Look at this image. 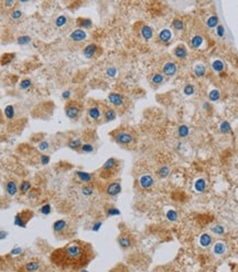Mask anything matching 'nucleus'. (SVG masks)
Instances as JSON below:
<instances>
[{"instance_id": "11", "label": "nucleus", "mask_w": 238, "mask_h": 272, "mask_svg": "<svg viewBox=\"0 0 238 272\" xmlns=\"http://www.w3.org/2000/svg\"><path fill=\"white\" fill-rule=\"evenodd\" d=\"M108 101L115 107H122L125 105V96L120 93L111 92L108 94Z\"/></svg>"}, {"instance_id": "22", "label": "nucleus", "mask_w": 238, "mask_h": 272, "mask_svg": "<svg viewBox=\"0 0 238 272\" xmlns=\"http://www.w3.org/2000/svg\"><path fill=\"white\" fill-rule=\"evenodd\" d=\"M76 24L80 29H91L93 27V21L89 18H84V17H80L76 19Z\"/></svg>"}, {"instance_id": "21", "label": "nucleus", "mask_w": 238, "mask_h": 272, "mask_svg": "<svg viewBox=\"0 0 238 272\" xmlns=\"http://www.w3.org/2000/svg\"><path fill=\"white\" fill-rule=\"evenodd\" d=\"M19 192V186H18V182L13 179H10L6 182V193H7L9 196L13 197L18 194Z\"/></svg>"}, {"instance_id": "14", "label": "nucleus", "mask_w": 238, "mask_h": 272, "mask_svg": "<svg viewBox=\"0 0 238 272\" xmlns=\"http://www.w3.org/2000/svg\"><path fill=\"white\" fill-rule=\"evenodd\" d=\"M87 116L88 118H91L92 121H99L103 116V111H101V108H99L98 105H92L91 107H88L87 110Z\"/></svg>"}, {"instance_id": "64", "label": "nucleus", "mask_w": 238, "mask_h": 272, "mask_svg": "<svg viewBox=\"0 0 238 272\" xmlns=\"http://www.w3.org/2000/svg\"><path fill=\"white\" fill-rule=\"evenodd\" d=\"M52 272H57V271H52Z\"/></svg>"}, {"instance_id": "41", "label": "nucleus", "mask_w": 238, "mask_h": 272, "mask_svg": "<svg viewBox=\"0 0 238 272\" xmlns=\"http://www.w3.org/2000/svg\"><path fill=\"white\" fill-rule=\"evenodd\" d=\"M172 27L175 31H182L184 29L183 20L180 18H174L173 21H172Z\"/></svg>"}, {"instance_id": "12", "label": "nucleus", "mask_w": 238, "mask_h": 272, "mask_svg": "<svg viewBox=\"0 0 238 272\" xmlns=\"http://www.w3.org/2000/svg\"><path fill=\"white\" fill-rule=\"evenodd\" d=\"M42 268V263L38 259H32V260H29L28 262H25V264L23 265V270L24 272H39Z\"/></svg>"}, {"instance_id": "15", "label": "nucleus", "mask_w": 238, "mask_h": 272, "mask_svg": "<svg viewBox=\"0 0 238 272\" xmlns=\"http://www.w3.org/2000/svg\"><path fill=\"white\" fill-rule=\"evenodd\" d=\"M98 50H99V48L96 43H89L83 49V56L86 59H93L96 56V53L98 52Z\"/></svg>"}, {"instance_id": "1", "label": "nucleus", "mask_w": 238, "mask_h": 272, "mask_svg": "<svg viewBox=\"0 0 238 272\" xmlns=\"http://www.w3.org/2000/svg\"><path fill=\"white\" fill-rule=\"evenodd\" d=\"M94 256V250L91 244L80 240H74L64 247L55 249L51 253L50 260L61 270L80 271L93 260Z\"/></svg>"}, {"instance_id": "40", "label": "nucleus", "mask_w": 238, "mask_h": 272, "mask_svg": "<svg viewBox=\"0 0 238 272\" xmlns=\"http://www.w3.org/2000/svg\"><path fill=\"white\" fill-rule=\"evenodd\" d=\"M165 218H167L169 221L175 222V221H178V212H176V210L169 209L165 212Z\"/></svg>"}, {"instance_id": "55", "label": "nucleus", "mask_w": 238, "mask_h": 272, "mask_svg": "<svg viewBox=\"0 0 238 272\" xmlns=\"http://www.w3.org/2000/svg\"><path fill=\"white\" fill-rule=\"evenodd\" d=\"M101 226H103V221H101V220H96V221L92 225L91 229H92V231H94V232H97V231L101 230Z\"/></svg>"}, {"instance_id": "24", "label": "nucleus", "mask_w": 238, "mask_h": 272, "mask_svg": "<svg viewBox=\"0 0 238 272\" xmlns=\"http://www.w3.org/2000/svg\"><path fill=\"white\" fill-rule=\"evenodd\" d=\"M204 42H205V40H204V38L202 37L201 35H193V37L191 38V40H190L191 46H192V49H195V50L201 48V46L204 44Z\"/></svg>"}, {"instance_id": "29", "label": "nucleus", "mask_w": 238, "mask_h": 272, "mask_svg": "<svg viewBox=\"0 0 238 272\" xmlns=\"http://www.w3.org/2000/svg\"><path fill=\"white\" fill-rule=\"evenodd\" d=\"M171 174V167L168 166V165H162L157 169V176L161 179H164V178L169 177V175Z\"/></svg>"}, {"instance_id": "34", "label": "nucleus", "mask_w": 238, "mask_h": 272, "mask_svg": "<svg viewBox=\"0 0 238 272\" xmlns=\"http://www.w3.org/2000/svg\"><path fill=\"white\" fill-rule=\"evenodd\" d=\"M120 210L118 209L117 207L112 205H108L105 207V215L107 217H116V216H120Z\"/></svg>"}, {"instance_id": "51", "label": "nucleus", "mask_w": 238, "mask_h": 272, "mask_svg": "<svg viewBox=\"0 0 238 272\" xmlns=\"http://www.w3.org/2000/svg\"><path fill=\"white\" fill-rule=\"evenodd\" d=\"M183 93H184V95H186V96H192V95L195 93L194 85H193V84H186V85L183 88Z\"/></svg>"}, {"instance_id": "28", "label": "nucleus", "mask_w": 238, "mask_h": 272, "mask_svg": "<svg viewBox=\"0 0 238 272\" xmlns=\"http://www.w3.org/2000/svg\"><path fill=\"white\" fill-rule=\"evenodd\" d=\"M82 145H83V141H82V139H80V137L71 139L66 143L67 147L71 148V150H80V147H82Z\"/></svg>"}, {"instance_id": "63", "label": "nucleus", "mask_w": 238, "mask_h": 272, "mask_svg": "<svg viewBox=\"0 0 238 272\" xmlns=\"http://www.w3.org/2000/svg\"><path fill=\"white\" fill-rule=\"evenodd\" d=\"M156 272H159L158 270H156ZM163 272H169V271H163ZM170 272H178V271H170Z\"/></svg>"}, {"instance_id": "2", "label": "nucleus", "mask_w": 238, "mask_h": 272, "mask_svg": "<svg viewBox=\"0 0 238 272\" xmlns=\"http://www.w3.org/2000/svg\"><path fill=\"white\" fill-rule=\"evenodd\" d=\"M118 166H119L118 159L115 158V157H110V158H108L103 164V166H101V174H99V176H101V178H105V179H108V178L112 177L115 174V171H116V168Z\"/></svg>"}, {"instance_id": "25", "label": "nucleus", "mask_w": 238, "mask_h": 272, "mask_svg": "<svg viewBox=\"0 0 238 272\" xmlns=\"http://www.w3.org/2000/svg\"><path fill=\"white\" fill-rule=\"evenodd\" d=\"M206 188H207V182H206V180L204 179V178H202V177L197 178L194 182V190L199 193V194L204 193L206 190Z\"/></svg>"}, {"instance_id": "42", "label": "nucleus", "mask_w": 238, "mask_h": 272, "mask_svg": "<svg viewBox=\"0 0 238 272\" xmlns=\"http://www.w3.org/2000/svg\"><path fill=\"white\" fill-rule=\"evenodd\" d=\"M211 231L216 236H223L225 233V227L223 226V225H220V224L214 225V226H212Z\"/></svg>"}, {"instance_id": "47", "label": "nucleus", "mask_w": 238, "mask_h": 272, "mask_svg": "<svg viewBox=\"0 0 238 272\" xmlns=\"http://www.w3.org/2000/svg\"><path fill=\"white\" fill-rule=\"evenodd\" d=\"M230 131H231L230 124H229L227 121H223V122L220 124V132L222 134H228Z\"/></svg>"}, {"instance_id": "39", "label": "nucleus", "mask_w": 238, "mask_h": 272, "mask_svg": "<svg viewBox=\"0 0 238 272\" xmlns=\"http://www.w3.org/2000/svg\"><path fill=\"white\" fill-rule=\"evenodd\" d=\"M31 41H32V38L28 35H20V37H18L16 40V42L19 44V46H28V44L31 43Z\"/></svg>"}, {"instance_id": "44", "label": "nucleus", "mask_w": 238, "mask_h": 272, "mask_svg": "<svg viewBox=\"0 0 238 272\" xmlns=\"http://www.w3.org/2000/svg\"><path fill=\"white\" fill-rule=\"evenodd\" d=\"M80 150L83 153V154H91V153H93L95 150V146L91 143H85L82 145V147H80Z\"/></svg>"}, {"instance_id": "57", "label": "nucleus", "mask_w": 238, "mask_h": 272, "mask_svg": "<svg viewBox=\"0 0 238 272\" xmlns=\"http://www.w3.org/2000/svg\"><path fill=\"white\" fill-rule=\"evenodd\" d=\"M215 29H216V35H217V37H220V38L224 37V35H225V28H224V25H223V24H218Z\"/></svg>"}, {"instance_id": "20", "label": "nucleus", "mask_w": 238, "mask_h": 272, "mask_svg": "<svg viewBox=\"0 0 238 272\" xmlns=\"http://www.w3.org/2000/svg\"><path fill=\"white\" fill-rule=\"evenodd\" d=\"M117 117V112L115 108L110 107V106H106L103 111V118L106 123H109L115 121Z\"/></svg>"}, {"instance_id": "18", "label": "nucleus", "mask_w": 238, "mask_h": 272, "mask_svg": "<svg viewBox=\"0 0 238 272\" xmlns=\"http://www.w3.org/2000/svg\"><path fill=\"white\" fill-rule=\"evenodd\" d=\"M86 38H87L86 31L80 28L73 30L71 32V35H70V39L74 42H82V41H84V40H86Z\"/></svg>"}, {"instance_id": "35", "label": "nucleus", "mask_w": 238, "mask_h": 272, "mask_svg": "<svg viewBox=\"0 0 238 272\" xmlns=\"http://www.w3.org/2000/svg\"><path fill=\"white\" fill-rule=\"evenodd\" d=\"M191 131H190V127L189 125L186 124H181L180 126L178 127V135L181 137V139H185L190 135Z\"/></svg>"}, {"instance_id": "56", "label": "nucleus", "mask_w": 238, "mask_h": 272, "mask_svg": "<svg viewBox=\"0 0 238 272\" xmlns=\"http://www.w3.org/2000/svg\"><path fill=\"white\" fill-rule=\"evenodd\" d=\"M22 252H23V249L21 247H14L13 249L10 251L9 254L11 257H18V256H20V254H22Z\"/></svg>"}, {"instance_id": "45", "label": "nucleus", "mask_w": 238, "mask_h": 272, "mask_svg": "<svg viewBox=\"0 0 238 272\" xmlns=\"http://www.w3.org/2000/svg\"><path fill=\"white\" fill-rule=\"evenodd\" d=\"M39 212H40V214H42V215H44V216H49V215L52 212V206H51L49 203L43 204V205L40 207Z\"/></svg>"}, {"instance_id": "62", "label": "nucleus", "mask_w": 238, "mask_h": 272, "mask_svg": "<svg viewBox=\"0 0 238 272\" xmlns=\"http://www.w3.org/2000/svg\"><path fill=\"white\" fill-rule=\"evenodd\" d=\"M78 272H89V271H88V270H86V269H85V268H84V269L80 270V271H78Z\"/></svg>"}, {"instance_id": "61", "label": "nucleus", "mask_w": 238, "mask_h": 272, "mask_svg": "<svg viewBox=\"0 0 238 272\" xmlns=\"http://www.w3.org/2000/svg\"><path fill=\"white\" fill-rule=\"evenodd\" d=\"M203 108L205 110V111H208V110L211 108V104L208 103V102H205V103L203 104Z\"/></svg>"}, {"instance_id": "48", "label": "nucleus", "mask_w": 238, "mask_h": 272, "mask_svg": "<svg viewBox=\"0 0 238 272\" xmlns=\"http://www.w3.org/2000/svg\"><path fill=\"white\" fill-rule=\"evenodd\" d=\"M9 16L12 20H19V19H21L23 17V11L20 9H18V8H17V9H12Z\"/></svg>"}, {"instance_id": "58", "label": "nucleus", "mask_w": 238, "mask_h": 272, "mask_svg": "<svg viewBox=\"0 0 238 272\" xmlns=\"http://www.w3.org/2000/svg\"><path fill=\"white\" fill-rule=\"evenodd\" d=\"M71 97H72V92L70 90H65L62 92V99L63 100H65V101L69 102Z\"/></svg>"}, {"instance_id": "5", "label": "nucleus", "mask_w": 238, "mask_h": 272, "mask_svg": "<svg viewBox=\"0 0 238 272\" xmlns=\"http://www.w3.org/2000/svg\"><path fill=\"white\" fill-rule=\"evenodd\" d=\"M33 216H34V214L29 209H25V210H22V211L18 212V214L14 216V220H13L14 226L19 227V228H25L28 222L32 219Z\"/></svg>"}, {"instance_id": "8", "label": "nucleus", "mask_w": 238, "mask_h": 272, "mask_svg": "<svg viewBox=\"0 0 238 272\" xmlns=\"http://www.w3.org/2000/svg\"><path fill=\"white\" fill-rule=\"evenodd\" d=\"M122 182H119V180H112V182H108V185L106 186L105 193L109 197H116L122 193Z\"/></svg>"}, {"instance_id": "13", "label": "nucleus", "mask_w": 238, "mask_h": 272, "mask_svg": "<svg viewBox=\"0 0 238 272\" xmlns=\"http://www.w3.org/2000/svg\"><path fill=\"white\" fill-rule=\"evenodd\" d=\"M75 176L80 182H83V184H85V185L92 184L95 179L94 174L87 173V171H77L75 173Z\"/></svg>"}, {"instance_id": "27", "label": "nucleus", "mask_w": 238, "mask_h": 272, "mask_svg": "<svg viewBox=\"0 0 238 272\" xmlns=\"http://www.w3.org/2000/svg\"><path fill=\"white\" fill-rule=\"evenodd\" d=\"M226 250H227V247L225 242L218 241L213 246V252L216 256H223V254L226 252Z\"/></svg>"}, {"instance_id": "38", "label": "nucleus", "mask_w": 238, "mask_h": 272, "mask_svg": "<svg viewBox=\"0 0 238 272\" xmlns=\"http://www.w3.org/2000/svg\"><path fill=\"white\" fill-rule=\"evenodd\" d=\"M5 116L8 120H13L14 116H16V110H14V106L12 104H9L5 107Z\"/></svg>"}, {"instance_id": "10", "label": "nucleus", "mask_w": 238, "mask_h": 272, "mask_svg": "<svg viewBox=\"0 0 238 272\" xmlns=\"http://www.w3.org/2000/svg\"><path fill=\"white\" fill-rule=\"evenodd\" d=\"M67 229H69V222L65 219H57L52 225V230L55 235H63Z\"/></svg>"}, {"instance_id": "33", "label": "nucleus", "mask_w": 238, "mask_h": 272, "mask_svg": "<svg viewBox=\"0 0 238 272\" xmlns=\"http://www.w3.org/2000/svg\"><path fill=\"white\" fill-rule=\"evenodd\" d=\"M205 23H206V27H207V28L214 29L220 24V19H218V17L216 16V14H213V16H210L207 19H206Z\"/></svg>"}, {"instance_id": "23", "label": "nucleus", "mask_w": 238, "mask_h": 272, "mask_svg": "<svg viewBox=\"0 0 238 272\" xmlns=\"http://www.w3.org/2000/svg\"><path fill=\"white\" fill-rule=\"evenodd\" d=\"M212 242H213V238H212V236L210 235V233H202L201 236H199V243L201 247L203 248H208L212 244Z\"/></svg>"}, {"instance_id": "30", "label": "nucleus", "mask_w": 238, "mask_h": 272, "mask_svg": "<svg viewBox=\"0 0 238 272\" xmlns=\"http://www.w3.org/2000/svg\"><path fill=\"white\" fill-rule=\"evenodd\" d=\"M32 189V184L29 180H22L21 184L19 185V193L21 195H27Z\"/></svg>"}, {"instance_id": "46", "label": "nucleus", "mask_w": 238, "mask_h": 272, "mask_svg": "<svg viewBox=\"0 0 238 272\" xmlns=\"http://www.w3.org/2000/svg\"><path fill=\"white\" fill-rule=\"evenodd\" d=\"M220 99V92L216 89H213L211 92L208 93V100L211 102H216Z\"/></svg>"}, {"instance_id": "52", "label": "nucleus", "mask_w": 238, "mask_h": 272, "mask_svg": "<svg viewBox=\"0 0 238 272\" xmlns=\"http://www.w3.org/2000/svg\"><path fill=\"white\" fill-rule=\"evenodd\" d=\"M38 150L42 153L48 152V150H50V143H49L48 141H41L39 143V145H38Z\"/></svg>"}, {"instance_id": "6", "label": "nucleus", "mask_w": 238, "mask_h": 272, "mask_svg": "<svg viewBox=\"0 0 238 272\" xmlns=\"http://www.w3.org/2000/svg\"><path fill=\"white\" fill-rule=\"evenodd\" d=\"M117 242H118V246L122 249H130V248L133 247V244H135V239L133 237L130 235V233H122V235L119 236L118 239H117Z\"/></svg>"}, {"instance_id": "7", "label": "nucleus", "mask_w": 238, "mask_h": 272, "mask_svg": "<svg viewBox=\"0 0 238 272\" xmlns=\"http://www.w3.org/2000/svg\"><path fill=\"white\" fill-rule=\"evenodd\" d=\"M138 184H139V187L141 189L148 190V189H151L154 186L156 180H154V177L151 174H142L138 179Z\"/></svg>"}, {"instance_id": "31", "label": "nucleus", "mask_w": 238, "mask_h": 272, "mask_svg": "<svg viewBox=\"0 0 238 272\" xmlns=\"http://www.w3.org/2000/svg\"><path fill=\"white\" fill-rule=\"evenodd\" d=\"M67 22H69V19H67V17L65 16V14H59V16H57L54 20L55 27L59 29L64 28L65 25L67 24Z\"/></svg>"}, {"instance_id": "3", "label": "nucleus", "mask_w": 238, "mask_h": 272, "mask_svg": "<svg viewBox=\"0 0 238 272\" xmlns=\"http://www.w3.org/2000/svg\"><path fill=\"white\" fill-rule=\"evenodd\" d=\"M111 137L117 144L119 145H124V146H127V145H130L135 142V137L133 135L130 133V132H127V131H115L112 132L111 134Z\"/></svg>"}, {"instance_id": "60", "label": "nucleus", "mask_w": 238, "mask_h": 272, "mask_svg": "<svg viewBox=\"0 0 238 272\" xmlns=\"http://www.w3.org/2000/svg\"><path fill=\"white\" fill-rule=\"evenodd\" d=\"M7 236H8V232H7V231H5V230H0V240L6 239V238H7Z\"/></svg>"}, {"instance_id": "4", "label": "nucleus", "mask_w": 238, "mask_h": 272, "mask_svg": "<svg viewBox=\"0 0 238 272\" xmlns=\"http://www.w3.org/2000/svg\"><path fill=\"white\" fill-rule=\"evenodd\" d=\"M65 115L70 120H76L80 117V113H82V105L76 101H69L64 107Z\"/></svg>"}, {"instance_id": "16", "label": "nucleus", "mask_w": 238, "mask_h": 272, "mask_svg": "<svg viewBox=\"0 0 238 272\" xmlns=\"http://www.w3.org/2000/svg\"><path fill=\"white\" fill-rule=\"evenodd\" d=\"M172 38H173V32H172L171 29L164 28L159 31V33H158V40L163 44L169 43L172 40Z\"/></svg>"}, {"instance_id": "9", "label": "nucleus", "mask_w": 238, "mask_h": 272, "mask_svg": "<svg viewBox=\"0 0 238 272\" xmlns=\"http://www.w3.org/2000/svg\"><path fill=\"white\" fill-rule=\"evenodd\" d=\"M178 71V65L176 64L175 62L173 61H168L165 62L164 64L162 65V72L161 73L163 74L164 76H168V78H171V76H174Z\"/></svg>"}, {"instance_id": "43", "label": "nucleus", "mask_w": 238, "mask_h": 272, "mask_svg": "<svg viewBox=\"0 0 238 272\" xmlns=\"http://www.w3.org/2000/svg\"><path fill=\"white\" fill-rule=\"evenodd\" d=\"M80 192H82V194L84 195V196L89 197L94 194L95 190H94V187H93L92 185H84V186L82 187V189H80Z\"/></svg>"}, {"instance_id": "54", "label": "nucleus", "mask_w": 238, "mask_h": 272, "mask_svg": "<svg viewBox=\"0 0 238 272\" xmlns=\"http://www.w3.org/2000/svg\"><path fill=\"white\" fill-rule=\"evenodd\" d=\"M51 161V157L46 154H42L41 157H40V163H41L42 166H46V165L50 164Z\"/></svg>"}, {"instance_id": "53", "label": "nucleus", "mask_w": 238, "mask_h": 272, "mask_svg": "<svg viewBox=\"0 0 238 272\" xmlns=\"http://www.w3.org/2000/svg\"><path fill=\"white\" fill-rule=\"evenodd\" d=\"M110 272H129V269L125 264L120 263V264H117L115 268H112Z\"/></svg>"}, {"instance_id": "36", "label": "nucleus", "mask_w": 238, "mask_h": 272, "mask_svg": "<svg viewBox=\"0 0 238 272\" xmlns=\"http://www.w3.org/2000/svg\"><path fill=\"white\" fill-rule=\"evenodd\" d=\"M211 67H212V70H213V71L218 72V73H220V72H223L225 70L224 62H223L222 60H220V59H216V60H214L213 62H212Z\"/></svg>"}, {"instance_id": "19", "label": "nucleus", "mask_w": 238, "mask_h": 272, "mask_svg": "<svg viewBox=\"0 0 238 272\" xmlns=\"http://www.w3.org/2000/svg\"><path fill=\"white\" fill-rule=\"evenodd\" d=\"M173 56L176 59H180V60H184V59L188 58L189 52L186 50L185 46L184 44H178L175 48L173 49Z\"/></svg>"}, {"instance_id": "49", "label": "nucleus", "mask_w": 238, "mask_h": 272, "mask_svg": "<svg viewBox=\"0 0 238 272\" xmlns=\"http://www.w3.org/2000/svg\"><path fill=\"white\" fill-rule=\"evenodd\" d=\"M118 74V69L116 67H108L106 69V75L109 79H115Z\"/></svg>"}, {"instance_id": "26", "label": "nucleus", "mask_w": 238, "mask_h": 272, "mask_svg": "<svg viewBox=\"0 0 238 272\" xmlns=\"http://www.w3.org/2000/svg\"><path fill=\"white\" fill-rule=\"evenodd\" d=\"M164 79H165V76L163 75L162 73H160V72H154V73L150 76V81H151V83L153 84V85H156V86H159V85H161V84H163V82H164Z\"/></svg>"}, {"instance_id": "17", "label": "nucleus", "mask_w": 238, "mask_h": 272, "mask_svg": "<svg viewBox=\"0 0 238 272\" xmlns=\"http://www.w3.org/2000/svg\"><path fill=\"white\" fill-rule=\"evenodd\" d=\"M140 35L144 41H150L154 37V31L152 27L148 24H142L140 28Z\"/></svg>"}, {"instance_id": "37", "label": "nucleus", "mask_w": 238, "mask_h": 272, "mask_svg": "<svg viewBox=\"0 0 238 272\" xmlns=\"http://www.w3.org/2000/svg\"><path fill=\"white\" fill-rule=\"evenodd\" d=\"M14 57H16L14 53H5L3 56L0 57V64L1 65L9 64V63L14 59Z\"/></svg>"}, {"instance_id": "50", "label": "nucleus", "mask_w": 238, "mask_h": 272, "mask_svg": "<svg viewBox=\"0 0 238 272\" xmlns=\"http://www.w3.org/2000/svg\"><path fill=\"white\" fill-rule=\"evenodd\" d=\"M33 86L32 81L30 79H23L22 81L20 82V89L21 90H29Z\"/></svg>"}, {"instance_id": "32", "label": "nucleus", "mask_w": 238, "mask_h": 272, "mask_svg": "<svg viewBox=\"0 0 238 272\" xmlns=\"http://www.w3.org/2000/svg\"><path fill=\"white\" fill-rule=\"evenodd\" d=\"M206 71H207V69H206L205 65L202 64V63H197V64H195L194 67H193V72H194V74L197 78H203L206 74Z\"/></svg>"}, {"instance_id": "59", "label": "nucleus", "mask_w": 238, "mask_h": 272, "mask_svg": "<svg viewBox=\"0 0 238 272\" xmlns=\"http://www.w3.org/2000/svg\"><path fill=\"white\" fill-rule=\"evenodd\" d=\"M3 5H5L6 8H12L14 5H16V1L14 0H7V1H3Z\"/></svg>"}]
</instances>
